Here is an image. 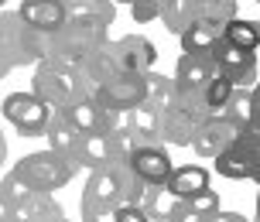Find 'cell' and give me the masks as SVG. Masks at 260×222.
Listing matches in <instances>:
<instances>
[{"label": "cell", "mask_w": 260, "mask_h": 222, "mask_svg": "<svg viewBox=\"0 0 260 222\" xmlns=\"http://www.w3.org/2000/svg\"><path fill=\"white\" fill-rule=\"evenodd\" d=\"M48 58V34L31 27L17 11H4V27H0V68L11 76L14 68L41 65Z\"/></svg>", "instance_id": "6da1fadb"}, {"label": "cell", "mask_w": 260, "mask_h": 222, "mask_svg": "<svg viewBox=\"0 0 260 222\" xmlns=\"http://www.w3.org/2000/svg\"><path fill=\"white\" fill-rule=\"evenodd\" d=\"M31 92H38L41 99L48 106H55V109H69V106L82 103L86 96H92L89 82L82 79L79 65H65V62H55V58H45L35 68Z\"/></svg>", "instance_id": "7a4b0ae2"}, {"label": "cell", "mask_w": 260, "mask_h": 222, "mask_svg": "<svg viewBox=\"0 0 260 222\" xmlns=\"http://www.w3.org/2000/svg\"><path fill=\"white\" fill-rule=\"evenodd\" d=\"M106 24L86 21V17H69L58 31L48 34V58L65 62V65H82L92 52L106 45Z\"/></svg>", "instance_id": "3957f363"}, {"label": "cell", "mask_w": 260, "mask_h": 222, "mask_svg": "<svg viewBox=\"0 0 260 222\" xmlns=\"http://www.w3.org/2000/svg\"><path fill=\"white\" fill-rule=\"evenodd\" d=\"M14 168L21 171L38 192H58V188H65V184L72 181V174H76L79 164L48 147V151H35V154L21 157Z\"/></svg>", "instance_id": "277c9868"}, {"label": "cell", "mask_w": 260, "mask_h": 222, "mask_svg": "<svg viewBox=\"0 0 260 222\" xmlns=\"http://www.w3.org/2000/svg\"><path fill=\"white\" fill-rule=\"evenodd\" d=\"M4 117L21 137H45L55 117V106H48L38 92H11L4 99Z\"/></svg>", "instance_id": "5b68a950"}, {"label": "cell", "mask_w": 260, "mask_h": 222, "mask_svg": "<svg viewBox=\"0 0 260 222\" xmlns=\"http://www.w3.org/2000/svg\"><path fill=\"white\" fill-rule=\"evenodd\" d=\"M216 174L230 178V181H253V174L260 171V133L247 130L236 144H230L219 157H212Z\"/></svg>", "instance_id": "8992f818"}, {"label": "cell", "mask_w": 260, "mask_h": 222, "mask_svg": "<svg viewBox=\"0 0 260 222\" xmlns=\"http://www.w3.org/2000/svg\"><path fill=\"white\" fill-rule=\"evenodd\" d=\"M247 130H250V123H243L240 117H233V113H216V117H209L199 127V133H195V140H192V151L199 157H209L212 161V157H219L230 144H236Z\"/></svg>", "instance_id": "52a82bcc"}, {"label": "cell", "mask_w": 260, "mask_h": 222, "mask_svg": "<svg viewBox=\"0 0 260 222\" xmlns=\"http://www.w3.org/2000/svg\"><path fill=\"white\" fill-rule=\"evenodd\" d=\"M123 198V164H106L89 171V181L82 192V209H120Z\"/></svg>", "instance_id": "ba28073f"}, {"label": "cell", "mask_w": 260, "mask_h": 222, "mask_svg": "<svg viewBox=\"0 0 260 222\" xmlns=\"http://www.w3.org/2000/svg\"><path fill=\"white\" fill-rule=\"evenodd\" d=\"M212 58H216V65H219V76H226L233 86H240V89H253V86H257V79H260L257 52L236 48V45H230V41L222 38L219 45H216Z\"/></svg>", "instance_id": "9c48e42d"}, {"label": "cell", "mask_w": 260, "mask_h": 222, "mask_svg": "<svg viewBox=\"0 0 260 222\" xmlns=\"http://www.w3.org/2000/svg\"><path fill=\"white\" fill-rule=\"evenodd\" d=\"M110 52L117 58L120 72H134V76H147L157 65V48L154 41H147L144 34H123V38L110 41Z\"/></svg>", "instance_id": "30bf717a"}, {"label": "cell", "mask_w": 260, "mask_h": 222, "mask_svg": "<svg viewBox=\"0 0 260 222\" xmlns=\"http://www.w3.org/2000/svg\"><path fill=\"white\" fill-rule=\"evenodd\" d=\"M151 76V72H147ZM147 76H134V72H120L117 79H110L106 86L92 92L106 109H134L147 99Z\"/></svg>", "instance_id": "8fae6325"}, {"label": "cell", "mask_w": 260, "mask_h": 222, "mask_svg": "<svg viewBox=\"0 0 260 222\" xmlns=\"http://www.w3.org/2000/svg\"><path fill=\"white\" fill-rule=\"evenodd\" d=\"M0 212H4V222H65V212L52 198V192H38L17 205L0 202Z\"/></svg>", "instance_id": "7c38bea8"}, {"label": "cell", "mask_w": 260, "mask_h": 222, "mask_svg": "<svg viewBox=\"0 0 260 222\" xmlns=\"http://www.w3.org/2000/svg\"><path fill=\"white\" fill-rule=\"evenodd\" d=\"M219 76V65L212 55H192V52H182L178 65H175V82H178V92H202Z\"/></svg>", "instance_id": "4fadbf2b"}, {"label": "cell", "mask_w": 260, "mask_h": 222, "mask_svg": "<svg viewBox=\"0 0 260 222\" xmlns=\"http://www.w3.org/2000/svg\"><path fill=\"white\" fill-rule=\"evenodd\" d=\"M130 168L137 171L144 181L168 184L175 164H171V157H168V151H165V144H161V140H154V144H141V147H137V154L130 157Z\"/></svg>", "instance_id": "5bb4252c"}, {"label": "cell", "mask_w": 260, "mask_h": 222, "mask_svg": "<svg viewBox=\"0 0 260 222\" xmlns=\"http://www.w3.org/2000/svg\"><path fill=\"white\" fill-rule=\"evenodd\" d=\"M209 11V0H161V21L171 34L182 38L188 27H195Z\"/></svg>", "instance_id": "9a60e30c"}, {"label": "cell", "mask_w": 260, "mask_h": 222, "mask_svg": "<svg viewBox=\"0 0 260 222\" xmlns=\"http://www.w3.org/2000/svg\"><path fill=\"white\" fill-rule=\"evenodd\" d=\"M17 14L31 27H38L41 34H52V31H58L69 21V11H65L62 0H21Z\"/></svg>", "instance_id": "2e32d148"}, {"label": "cell", "mask_w": 260, "mask_h": 222, "mask_svg": "<svg viewBox=\"0 0 260 222\" xmlns=\"http://www.w3.org/2000/svg\"><path fill=\"white\" fill-rule=\"evenodd\" d=\"M199 127H202V120H195L188 109H182V106H175V109H168V113H161V140H165V144L192 147Z\"/></svg>", "instance_id": "e0dca14e"}, {"label": "cell", "mask_w": 260, "mask_h": 222, "mask_svg": "<svg viewBox=\"0 0 260 222\" xmlns=\"http://www.w3.org/2000/svg\"><path fill=\"white\" fill-rule=\"evenodd\" d=\"M45 137H48V147H52V151H58V154H65L69 161H76V164H79L82 130L65 117L62 109H55V117H52V123H48V130H45Z\"/></svg>", "instance_id": "ac0fdd59"}, {"label": "cell", "mask_w": 260, "mask_h": 222, "mask_svg": "<svg viewBox=\"0 0 260 222\" xmlns=\"http://www.w3.org/2000/svg\"><path fill=\"white\" fill-rule=\"evenodd\" d=\"M222 38H226V24H222V21H199L195 27H188L182 34V52L212 55Z\"/></svg>", "instance_id": "d6986e66"}, {"label": "cell", "mask_w": 260, "mask_h": 222, "mask_svg": "<svg viewBox=\"0 0 260 222\" xmlns=\"http://www.w3.org/2000/svg\"><path fill=\"white\" fill-rule=\"evenodd\" d=\"M106 164H117L110 133H82V144H79V168L100 171V168H106Z\"/></svg>", "instance_id": "ffe728a7"}, {"label": "cell", "mask_w": 260, "mask_h": 222, "mask_svg": "<svg viewBox=\"0 0 260 222\" xmlns=\"http://www.w3.org/2000/svg\"><path fill=\"white\" fill-rule=\"evenodd\" d=\"M79 72H82V79L89 82V89L96 92L100 86H106L110 79H117L120 76V65H117V58H113V52H110V41H106L100 52H92L82 65H79Z\"/></svg>", "instance_id": "44dd1931"}, {"label": "cell", "mask_w": 260, "mask_h": 222, "mask_svg": "<svg viewBox=\"0 0 260 222\" xmlns=\"http://www.w3.org/2000/svg\"><path fill=\"white\" fill-rule=\"evenodd\" d=\"M168 192L175 198L202 195V192H209V171L199 168V164H182V168H175L171 178H168Z\"/></svg>", "instance_id": "7402d4cb"}, {"label": "cell", "mask_w": 260, "mask_h": 222, "mask_svg": "<svg viewBox=\"0 0 260 222\" xmlns=\"http://www.w3.org/2000/svg\"><path fill=\"white\" fill-rule=\"evenodd\" d=\"M62 113L72 120L82 133H106V113H110V109H106L96 96H86L82 103L69 106V109H62Z\"/></svg>", "instance_id": "603a6c76"}, {"label": "cell", "mask_w": 260, "mask_h": 222, "mask_svg": "<svg viewBox=\"0 0 260 222\" xmlns=\"http://www.w3.org/2000/svg\"><path fill=\"white\" fill-rule=\"evenodd\" d=\"M178 99H182V92H178V82L175 79L161 76V72H151L147 76V99L144 103H151L157 113H168V109L178 106Z\"/></svg>", "instance_id": "cb8c5ba5"}, {"label": "cell", "mask_w": 260, "mask_h": 222, "mask_svg": "<svg viewBox=\"0 0 260 222\" xmlns=\"http://www.w3.org/2000/svg\"><path fill=\"white\" fill-rule=\"evenodd\" d=\"M69 17H86V21H100V24H113L117 21V0H62Z\"/></svg>", "instance_id": "d4e9b609"}, {"label": "cell", "mask_w": 260, "mask_h": 222, "mask_svg": "<svg viewBox=\"0 0 260 222\" xmlns=\"http://www.w3.org/2000/svg\"><path fill=\"white\" fill-rule=\"evenodd\" d=\"M178 205V198L168 192V184H147V192L141 198V209L154 222H171V212Z\"/></svg>", "instance_id": "484cf974"}, {"label": "cell", "mask_w": 260, "mask_h": 222, "mask_svg": "<svg viewBox=\"0 0 260 222\" xmlns=\"http://www.w3.org/2000/svg\"><path fill=\"white\" fill-rule=\"evenodd\" d=\"M226 41L247 52H260V21L253 17H233L226 24Z\"/></svg>", "instance_id": "4316f807"}, {"label": "cell", "mask_w": 260, "mask_h": 222, "mask_svg": "<svg viewBox=\"0 0 260 222\" xmlns=\"http://www.w3.org/2000/svg\"><path fill=\"white\" fill-rule=\"evenodd\" d=\"M130 120H134V130L141 133V140H147V144H154V140H161V113H157L151 103H141L130 109ZM165 144V140H161Z\"/></svg>", "instance_id": "83f0119b"}, {"label": "cell", "mask_w": 260, "mask_h": 222, "mask_svg": "<svg viewBox=\"0 0 260 222\" xmlns=\"http://www.w3.org/2000/svg\"><path fill=\"white\" fill-rule=\"evenodd\" d=\"M236 89H240V86H233L226 76H216V79L206 86V89H202V96H206V106L212 109V113H222V109L230 106V99H233Z\"/></svg>", "instance_id": "f1b7e54d"}, {"label": "cell", "mask_w": 260, "mask_h": 222, "mask_svg": "<svg viewBox=\"0 0 260 222\" xmlns=\"http://www.w3.org/2000/svg\"><path fill=\"white\" fill-rule=\"evenodd\" d=\"M222 113H233V117H240L243 123H250V113H253V89H236L230 106H226Z\"/></svg>", "instance_id": "f546056e"}, {"label": "cell", "mask_w": 260, "mask_h": 222, "mask_svg": "<svg viewBox=\"0 0 260 222\" xmlns=\"http://www.w3.org/2000/svg\"><path fill=\"white\" fill-rule=\"evenodd\" d=\"M130 17H134L137 24L157 21V17H161V0H137V4L130 7Z\"/></svg>", "instance_id": "4dcf8cb0"}, {"label": "cell", "mask_w": 260, "mask_h": 222, "mask_svg": "<svg viewBox=\"0 0 260 222\" xmlns=\"http://www.w3.org/2000/svg\"><path fill=\"white\" fill-rule=\"evenodd\" d=\"M209 212L195 209L188 198H178V205H175V212H171V222H206Z\"/></svg>", "instance_id": "1f68e13d"}, {"label": "cell", "mask_w": 260, "mask_h": 222, "mask_svg": "<svg viewBox=\"0 0 260 222\" xmlns=\"http://www.w3.org/2000/svg\"><path fill=\"white\" fill-rule=\"evenodd\" d=\"M117 222H154L141 205H120L117 209Z\"/></svg>", "instance_id": "d6a6232c"}, {"label": "cell", "mask_w": 260, "mask_h": 222, "mask_svg": "<svg viewBox=\"0 0 260 222\" xmlns=\"http://www.w3.org/2000/svg\"><path fill=\"white\" fill-rule=\"evenodd\" d=\"M82 222H117V209H82Z\"/></svg>", "instance_id": "836d02e7"}, {"label": "cell", "mask_w": 260, "mask_h": 222, "mask_svg": "<svg viewBox=\"0 0 260 222\" xmlns=\"http://www.w3.org/2000/svg\"><path fill=\"white\" fill-rule=\"evenodd\" d=\"M206 222H250V219H247V215H240V212H226V209H219V212H209Z\"/></svg>", "instance_id": "e575fe53"}, {"label": "cell", "mask_w": 260, "mask_h": 222, "mask_svg": "<svg viewBox=\"0 0 260 222\" xmlns=\"http://www.w3.org/2000/svg\"><path fill=\"white\" fill-rule=\"evenodd\" d=\"M250 130L260 133V82L253 86V113H250Z\"/></svg>", "instance_id": "d590c367"}, {"label": "cell", "mask_w": 260, "mask_h": 222, "mask_svg": "<svg viewBox=\"0 0 260 222\" xmlns=\"http://www.w3.org/2000/svg\"><path fill=\"white\" fill-rule=\"evenodd\" d=\"M253 222H260V192H257V215H253Z\"/></svg>", "instance_id": "8d00e7d4"}, {"label": "cell", "mask_w": 260, "mask_h": 222, "mask_svg": "<svg viewBox=\"0 0 260 222\" xmlns=\"http://www.w3.org/2000/svg\"><path fill=\"white\" fill-rule=\"evenodd\" d=\"M117 4H130V7H134V4H137V0H117Z\"/></svg>", "instance_id": "74e56055"}, {"label": "cell", "mask_w": 260, "mask_h": 222, "mask_svg": "<svg viewBox=\"0 0 260 222\" xmlns=\"http://www.w3.org/2000/svg\"><path fill=\"white\" fill-rule=\"evenodd\" d=\"M253 181H257V184H260V171H257V174H253Z\"/></svg>", "instance_id": "f35d334b"}, {"label": "cell", "mask_w": 260, "mask_h": 222, "mask_svg": "<svg viewBox=\"0 0 260 222\" xmlns=\"http://www.w3.org/2000/svg\"><path fill=\"white\" fill-rule=\"evenodd\" d=\"M257 65H260V52H257Z\"/></svg>", "instance_id": "ab89813d"}, {"label": "cell", "mask_w": 260, "mask_h": 222, "mask_svg": "<svg viewBox=\"0 0 260 222\" xmlns=\"http://www.w3.org/2000/svg\"><path fill=\"white\" fill-rule=\"evenodd\" d=\"M4 4H11V0H4Z\"/></svg>", "instance_id": "60d3db41"}, {"label": "cell", "mask_w": 260, "mask_h": 222, "mask_svg": "<svg viewBox=\"0 0 260 222\" xmlns=\"http://www.w3.org/2000/svg\"><path fill=\"white\" fill-rule=\"evenodd\" d=\"M65 222H72V219H65Z\"/></svg>", "instance_id": "b9f144b4"}, {"label": "cell", "mask_w": 260, "mask_h": 222, "mask_svg": "<svg viewBox=\"0 0 260 222\" xmlns=\"http://www.w3.org/2000/svg\"><path fill=\"white\" fill-rule=\"evenodd\" d=\"M257 4H260V0H257Z\"/></svg>", "instance_id": "7bdbcfd3"}]
</instances>
